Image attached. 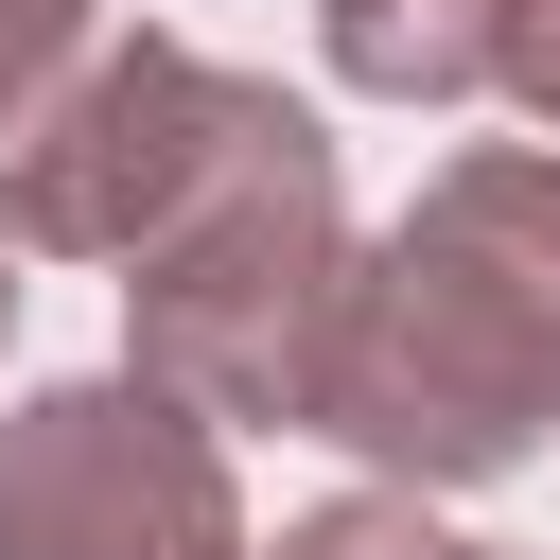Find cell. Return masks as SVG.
<instances>
[{
    "instance_id": "cell-8",
    "label": "cell",
    "mask_w": 560,
    "mask_h": 560,
    "mask_svg": "<svg viewBox=\"0 0 560 560\" xmlns=\"http://www.w3.org/2000/svg\"><path fill=\"white\" fill-rule=\"evenodd\" d=\"M525 122H560V0H508V70H490Z\"/></svg>"
},
{
    "instance_id": "cell-6",
    "label": "cell",
    "mask_w": 560,
    "mask_h": 560,
    "mask_svg": "<svg viewBox=\"0 0 560 560\" xmlns=\"http://www.w3.org/2000/svg\"><path fill=\"white\" fill-rule=\"evenodd\" d=\"M88 52H105V0H0V140H18Z\"/></svg>"
},
{
    "instance_id": "cell-1",
    "label": "cell",
    "mask_w": 560,
    "mask_h": 560,
    "mask_svg": "<svg viewBox=\"0 0 560 560\" xmlns=\"http://www.w3.org/2000/svg\"><path fill=\"white\" fill-rule=\"evenodd\" d=\"M560 420V140H472L385 245H350L315 438L402 490H490Z\"/></svg>"
},
{
    "instance_id": "cell-7",
    "label": "cell",
    "mask_w": 560,
    "mask_h": 560,
    "mask_svg": "<svg viewBox=\"0 0 560 560\" xmlns=\"http://www.w3.org/2000/svg\"><path fill=\"white\" fill-rule=\"evenodd\" d=\"M280 560H508V542H438L420 490H332L315 525H280Z\"/></svg>"
},
{
    "instance_id": "cell-9",
    "label": "cell",
    "mask_w": 560,
    "mask_h": 560,
    "mask_svg": "<svg viewBox=\"0 0 560 560\" xmlns=\"http://www.w3.org/2000/svg\"><path fill=\"white\" fill-rule=\"evenodd\" d=\"M0 332H18V228H0Z\"/></svg>"
},
{
    "instance_id": "cell-2",
    "label": "cell",
    "mask_w": 560,
    "mask_h": 560,
    "mask_svg": "<svg viewBox=\"0 0 560 560\" xmlns=\"http://www.w3.org/2000/svg\"><path fill=\"white\" fill-rule=\"evenodd\" d=\"M332 315H350V175H332L315 105L262 88V122L192 175V210L122 262V332H140V385H175L192 420L315 438Z\"/></svg>"
},
{
    "instance_id": "cell-3",
    "label": "cell",
    "mask_w": 560,
    "mask_h": 560,
    "mask_svg": "<svg viewBox=\"0 0 560 560\" xmlns=\"http://www.w3.org/2000/svg\"><path fill=\"white\" fill-rule=\"evenodd\" d=\"M245 122H262V70H228V52L158 35V18L105 35V52L0 140V228H18V262H140Z\"/></svg>"
},
{
    "instance_id": "cell-5",
    "label": "cell",
    "mask_w": 560,
    "mask_h": 560,
    "mask_svg": "<svg viewBox=\"0 0 560 560\" xmlns=\"http://www.w3.org/2000/svg\"><path fill=\"white\" fill-rule=\"evenodd\" d=\"M315 35L368 105H472L508 70V0H315Z\"/></svg>"
},
{
    "instance_id": "cell-4",
    "label": "cell",
    "mask_w": 560,
    "mask_h": 560,
    "mask_svg": "<svg viewBox=\"0 0 560 560\" xmlns=\"http://www.w3.org/2000/svg\"><path fill=\"white\" fill-rule=\"evenodd\" d=\"M0 560H280V542H245L228 420H192L140 368H88L0 420Z\"/></svg>"
}]
</instances>
